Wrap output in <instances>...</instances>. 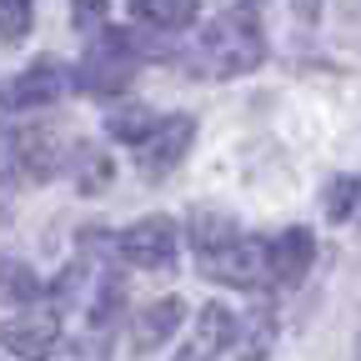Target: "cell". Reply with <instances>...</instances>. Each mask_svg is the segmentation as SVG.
<instances>
[{"mask_svg":"<svg viewBox=\"0 0 361 361\" xmlns=\"http://www.w3.org/2000/svg\"><path fill=\"white\" fill-rule=\"evenodd\" d=\"M236 236H241L236 216L211 211V206L191 211V246H196V256H206V251H216V246H226V241H236Z\"/></svg>","mask_w":361,"mask_h":361,"instance_id":"obj_13","label":"cell"},{"mask_svg":"<svg viewBox=\"0 0 361 361\" xmlns=\"http://www.w3.org/2000/svg\"><path fill=\"white\" fill-rule=\"evenodd\" d=\"M0 346L20 361H45L56 346H61V316L51 306H30L11 322H0Z\"/></svg>","mask_w":361,"mask_h":361,"instance_id":"obj_5","label":"cell"},{"mask_svg":"<svg viewBox=\"0 0 361 361\" xmlns=\"http://www.w3.org/2000/svg\"><path fill=\"white\" fill-rule=\"evenodd\" d=\"M116 256H126L141 271H166L176 261V221L171 216H141L116 236Z\"/></svg>","mask_w":361,"mask_h":361,"instance_id":"obj_4","label":"cell"},{"mask_svg":"<svg viewBox=\"0 0 361 361\" xmlns=\"http://www.w3.org/2000/svg\"><path fill=\"white\" fill-rule=\"evenodd\" d=\"M71 71L56 56H40L30 61L20 75L0 80V116H16V111H40V106H56L66 90H71Z\"/></svg>","mask_w":361,"mask_h":361,"instance_id":"obj_3","label":"cell"},{"mask_svg":"<svg viewBox=\"0 0 361 361\" xmlns=\"http://www.w3.org/2000/svg\"><path fill=\"white\" fill-rule=\"evenodd\" d=\"M311 261H316V236L306 226H291V231H281L276 241H266V276L276 286H301Z\"/></svg>","mask_w":361,"mask_h":361,"instance_id":"obj_8","label":"cell"},{"mask_svg":"<svg viewBox=\"0 0 361 361\" xmlns=\"http://www.w3.org/2000/svg\"><path fill=\"white\" fill-rule=\"evenodd\" d=\"M121 301H126V281L116 276V271H106V276L96 281V301H90V326H111L116 322V311H121Z\"/></svg>","mask_w":361,"mask_h":361,"instance_id":"obj_17","label":"cell"},{"mask_svg":"<svg viewBox=\"0 0 361 361\" xmlns=\"http://www.w3.org/2000/svg\"><path fill=\"white\" fill-rule=\"evenodd\" d=\"M106 16H111V0H71V25L80 35L106 30Z\"/></svg>","mask_w":361,"mask_h":361,"instance_id":"obj_20","label":"cell"},{"mask_svg":"<svg viewBox=\"0 0 361 361\" xmlns=\"http://www.w3.org/2000/svg\"><path fill=\"white\" fill-rule=\"evenodd\" d=\"M40 276L25 266V261H16V256H6L0 261V301H20V306H30V301H40Z\"/></svg>","mask_w":361,"mask_h":361,"instance_id":"obj_15","label":"cell"},{"mask_svg":"<svg viewBox=\"0 0 361 361\" xmlns=\"http://www.w3.org/2000/svg\"><path fill=\"white\" fill-rule=\"evenodd\" d=\"M356 206H361V180L356 176H336L331 186H326V216L331 221H346Z\"/></svg>","mask_w":361,"mask_h":361,"instance_id":"obj_19","label":"cell"},{"mask_svg":"<svg viewBox=\"0 0 361 361\" xmlns=\"http://www.w3.org/2000/svg\"><path fill=\"white\" fill-rule=\"evenodd\" d=\"M156 126H161V116H156L151 106H141V101H130V106H121V111L106 116V135H111V141H121V146H141Z\"/></svg>","mask_w":361,"mask_h":361,"instance_id":"obj_12","label":"cell"},{"mask_svg":"<svg viewBox=\"0 0 361 361\" xmlns=\"http://www.w3.org/2000/svg\"><path fill=\"white\" fill-rule=\"evenodd\" d=\"M16 156H20V166H25V176H35V180H45L56 171V135L51 130H30V135H20V146H16Z\"/></svg>","mask_w":361,"mask_h":361,"instance_id":"obj_16","label":"cell"},{"mask_svg":"<svg viewBox=\"0 0 361 361\" xmlns=\"http://www.w3.org/2000/svg\"><path fill=\"white\" fill-rule=\"evenodd\" d=\"M236 341V316L226 311L221 301H211V306H201V322H196V336L180 346V356L176 361H216L226 346Z\"/></svg>","mask_w":361,"mask_h":361,"instance_id":"obj_9","label":"cell"},{"mask_svg":"<svg viewBox=\"0 0 361 361\" xmlns=\"http://www.w3.org/2000/svg\"><path fill=\"white\" fill-rule=\"evenodd\" d=\"M266 61V40H261V0H236L226 16H216L206 25V35L196 40V71L216 75V80H231L246 75Z\"/></svg>","mask_w":361,"mask_h":361,"instance_id":"obj_1","label":"cell"},{"mask_svg":"<svg viewBox=\"0 0 361 361\" xmlns=\"http://www.w3.org/2000/svg\"><path fill=\"white\" fill-rule=\"evenodd\" d=\"M80 161H85V176H75V180H80L85 191H90V186H101V180L111 176V166H106V156H101V151H80Z\"/></svg>","mask_w":361,"mask_h":361,"instance_id":"obj_21","label":"cell"},{"mask_svg":"<svg viewBox=\"0 0 361 361\" xmlns=\"http://www.w3.org/2000/svg\"><path fill=\"white\" fill-rule=\"evenodd\" d=\"M135 66H141V51H135V40L126 30H96V40L85 45V56L75 66V85L90 90V96H121L130 85Z\"/></svg>","mask_w":361,"mask_h":361,"instance_id":"obj_2","label":"cell"},{"mask_svg":"<svg viewBox=\"0 0 361 361\" xmlns=\"http://www.w3.org/2000/svg\"><path fill=\"white\" fill-rule=\"evenodd\" d=\"M191 141H196V121L180 111V116H166L151 135H146V156H141V176L146 180H156V176H166V171H176L180 166V156L191 151Z\"/></svg>","mask_w":361,"mask_h":361,"instance_id":"obj_7","label":"cell"},{"mask_svg":"<svg viewBox=\"0 0 361 361\" xmlns=\"http://www.w3.org/2000/svg\"><path fill=\"white\" fill-rule=\"evenodd\" d=\"M30 20H35V0H0V40L6 45L25 40Z\"/></svg>","mask_w":361,"mask_h":361,"instance_id":"obj_18","label":"cell"},{"mask_svg":"<svg viewBox=\"0 0 361 361\" xmlns=\"http://www.w3.org/2000/svg\"><path fill=\"white\" fill-rule=\"evenodd\" d=\"M291 11H296L301 20H316V16H322V0H291Z\"/></svg>","mask_w":361,"mask_h":361,"instance_id":"obj_22","label":"cell"},{"mask_svg":"<svg viewBox=\"0 0 361 361\" xmlns=\"http://www.w3.org/2000/svg\"><path fill=\"white\" fill-rule=\"evenodd\" d=\"M236 336H241V361H266L271 341H276V316H271V306H256L246 322H236Z\"/></svg>","mask_w":361,"mask_h":361,"instance_id":"obj_14","label":"cell"},{"mask_svg":"<svg viewBox=\"0 0 361 361\" xmlns=\"http://www.w3.org/2000/svg\"><path fill=\"white\" fill-rule=\"evenodd\" d=\"M201 16V0H130V20L146 30H186Z\"/></svg>","mask_w":361,"mask_h":361,"instance_id":"obj_11","label":"cell"},{"mask_svg":"<svg viewBox=\"0 0 361 361\" xmlns=\"http://www.w3.org/2000/svg\"><path fill=\"white\" fill-rule=\"evenodd\" d=\"M201 271H206L211 281H221V286H261V281H271L266 276V241L236 236V241L206 251L201 256Z\"/></svg>","mask_w":361,"mask_h":361,"instance_id":"obj_6","label":"cell"},{"mask_svg":"<svg viewBox=\"0 0 361 361\" xmlns=\"http://www.w3.org/2000/svg\"><path fill=\"white\" fill-rule=\"evenodd\" d=\"M180 316H186V301H180V296H161V301H151L141 316H135V326H130V346L135 351H156L176 326H180Z\"/></svg>","mask_w":361,"mask_h":361,"instance_id":"obj_10","label":"cell"}]
</instances>
